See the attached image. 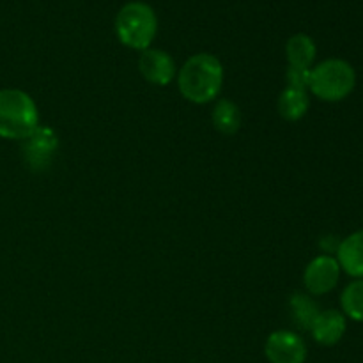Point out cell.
I'll list each match as a JSON object with an SVG mask.
<instances>
[{
  "instance_id": "6da1fadb",
  "label": "cell",
  "mask_w": 363,
  "mask_h": 363,
  "mask_svg": "<svg viewBox=\"0 0 363 363\" xmlns=\"http://www.w3.org/2000/svg\"><path fill=\"white\" fill-rule=\"evenodd\" d=\"M177 85L184 99L204 105L218 98L223 85V66L215 55L197 53L181 67Z\"/></svg>"
},
{
  "instance_id": "7a4b0ae2",
  "label": "cell",
  "mask_w": 363,
  "mask_h": 363,
  "mask_svg": "<svg viewBox=\"0 0 363 363\" xmlns=\"http://www.w3.org/2000/svg\"><path fill=\"white\" fill-rule=\"evenodd\" d=\"M38 126V106L27 92L18 89L0 91V137L25 140Z\"/></svg>"
},
{
  "instance_id": "3957f363",
  "label": "cell",
  "mask_w": 363,
  "mask_h": 363,
  "mask_svg": "<svg viewBox=\"0 0 363 363\" xmlns=\"http://www.w3.org/2000/svg\"><path fill=\"white\" fill-rule=\"evenodd\" d=\"M158 30V18L149 4L135 0L124 4L116 16V34L124 46L147 50Z\"/></svg>"
},
{
  "instance_id": "277c9868",
  "label": "cell",
  "mask_w": 363,
  "mask_h": 363,
  "mask_svg": "<svg viewBox=\"0 0 363 363\" xmlns=\"http://www.w3.org/2000/svg\"><path fill=\"white\" fill-rule=\"evenodd\" d=\"M357 85V73L347 60L326 59L308 73V89L315 98L335 103L353 92Z\"/></svg>"
},
{
  "instance_id": "5b68a950",
  "label": "cell",
  "mask_w": 363,
  "mask_h": 363,
  "mask_svg": "<svg viewBox=\"0 0 363 363\" xmlns=\"http://www.w3.org/2000/svg\"><path fill=\"white\" fill-rule=\"evenodd\" d=\"M269 363H305L307 346L298 333L279 330L268 337L264 346Z\"/></svg>"
},
{
  "instance_id": "8992f818",
  "label": "cell",
  "mask_w": 363,
  "mask_h": 363,
  "mask_svg": "<svg viewBox=\"0 0 363 363\" xmlns=\"http://www.w3.org/2000/svg\"><path fill=\"white\" fill-rule=\"evenodd\" d=\"M59 140L52 128L38 126L23 142V156L32 170H45L55 156Z\"/></svg>"
},
{
  "instance_id": "52a82bcc",
  "label": "cell",
  "mask_w": 363,
  "mask_h": 363,
  "mask_svg": "<svg viewBox=\"0 0 363 363\" xmlns=\"http://www.w3.org/2000/svg\"><path fill=\"white\" fill-rule=\"evenodd\" d=\"M339 277L340 266L337 259L330 257V255H319L305 268L303 282L308 293L321 296V294L330 293L337 286Z\"/></svg>"
},
{
  "instance_id": "ba28073f",
  "label": "cell",
  "mask_w": 363,
  "mask_h": 363,
  "mask_svg": "<svg viewBox=\"0 0 363 363\" xmlns=\"http://www.w3.org/2000/svg\"><path fill=\"white\" fill-rule=\"evenodd\" d=\"M138 69L149 84L160 85V87L169 85L176 77V64L172 57L163 50L156 48H147L142 52L138 59Z\"/></svg>"
},
{
  "instance_id": "9c48e42d",
  "label": "cell",
  "mask_w": 363,
  "mask_h": 363,
  "mask_svg": "<svg viewBox=\"0 0 363 363\" xmlns=\"http://www.w3.org/2000/svg\"><path fill=\"white\" fill-rule=\"evenodd\" d=\"M308 332L321 346H335L346 333V318L339 311H323L314 319Z\"/></svg>"
},
{
  "instance_id": "30bf717a",
  "label": "cell",
  "mask_w": 363,
  "mask_h": 363,
  "mask_svg": "<svg viewBox=\"0 0 363 363\" xmlns=\"http://www.w3.org/2000/svg\"><path fill=\"white\" fill-rule=\"evenodd\" d=\"M337 262L347 275L363 279V229L347 236L337 247Z\"/></svg>"
},
{
  "instance_id": "8fae6325",
  "label": "cell",
  "mask_w": 363,
  "mask_h": 363,
  "mask_svg": "<svg viewBox=\"0 0 363 363\" xmlns=\"http://www.w3.org/2000/svg\"><path fill=\"white\" fill-rule=\"evenodd\" d=\"M315 53H318V48H315L314 39L307 34L293 35L286 45L289 67H296V69H311Z\"/></svg>"
},
{
  "instance_id": "7c38bea8",
  "label": "cell",
  "mask_w": 363,
  "mask_h": 363,
  "mask_svg": "<svg viewBox=\"0 0 363 363\" xmlns=\"http://www.w3.org/2000/svg\"><path fill=\"white\" fill-rule=\"evenodd\" d=\"M308 96L307 89L294 87V85H286L279 96V112L284 119L287 121H298L307 113Z\"/></svg>"
},
{
  "instance_id": "4fadbf2b",
  "label": "cell",
  "mask_w": 363,
  "mask_h": 363,
  "mask_svg": "<svg viewBox=\"0 0 363 363\" xmlns=\"http://www.w3.org/2000/svg\"><path fill=\"white\" fill-rule=\"evenodd\" d=\"M213 124L223 135H234L241 126V113L236 103L230 99H220L213 108Z\"/></svg>"
},
{
  "instance_id": "5bb4252c",
  "label": "cell",
  "mask_w": 363,
  "mask_h": 363,
  "mask_svg": "<svg viewBox=\"0 0 363 363\" xmlns=\"http://www.w3.org/2000/svg\"><path fill=\"white\" fill-rule=\"evenodd\" d=\"M289 308L293 321L303 330H311L312 323L319 314L318 305L305 294H293L289 300Z\"/></svg>"
},
{
  "instance_id": "9a60e30c",
  "label": "cell",
  "mask_w": 363,
  "mask_h": 363,
  "mask_svg": "<svg viewBox=\"0 0 363 363\" xmlns=\"http://www.w3.org/2000/svg\"><path fill=\"white\" fill-rule=\"evenodd\" d=\"M340 305L347 318L363 323V280H354L342 291Z\"/></svg>"
}]
</instances>
